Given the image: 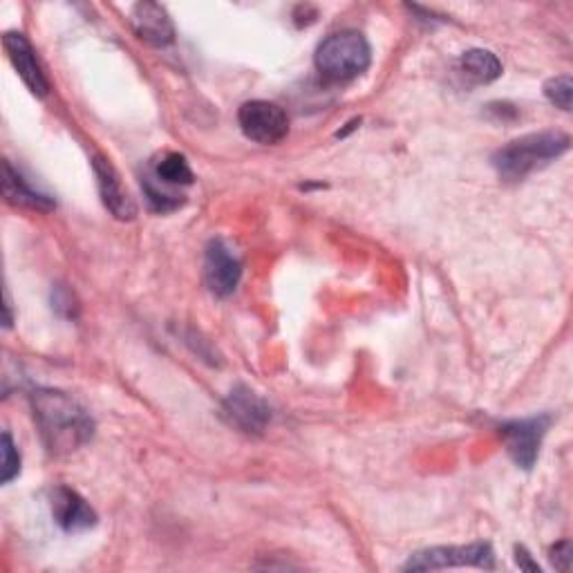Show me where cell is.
Returning <instances> with one entry per match:
<instances>
[{
	"label": "cell",
	"mask_w": 573,
	"mask_h": 573,
	"mask_svg": "<svg viewBox=\"0 0 573 573\" xmlns=\"http://www.w3.org/2000/svg\"><path fill=\"white\" fill-rule=\"evenodd\" d=\"M243 278V263L224 241L215 238L204 252V283L217 298L232 296Z\"/></svg>",
	"instance_id": "obj_8"
},
{
	"label": "cell",
	"mask_w": 573,
	"mask_h": 573,
	"mask_svg": "<svg viewBox=\"0 0 573 573\" xmlns=\"http://www.w3.org/2000/svg\"><path fill=\"white\" fill-rule=\"evenodd\" d=\"M569 146H571L569 135L560 131L531 133L502 146L491 162L504 182H522L533 171L564 155Z\"/></svg>",
	"instance_id": "obj_2"
},
{
	"label": "cell",
	"mask_w": 573,
	"mask_h": 573,
	"mask_svg": "<svg viewBox=\"0 0 573 573\" xmlns=\"http://www.w3.org/2000/svg\"><path fill=\"white\" fill-rule=\"evenodd\" d=\"M544 94H546V99H549L555 108L569 112V110H571V99H573V81H571V76L560 74V76L549 79V81L544 83Z\"/></svg>",
	"instance_id": "obj_16"
},
{
	"label": "cell",
	"mask_w": 573,
	"mask_h": 573,
	"mask_svg": "<svg viewBox=\"0 0 573 573\" xmlns=\"http://www.w3.org/2000/svg\"><path fill=\"white\" fill-rule=\"evenodd\" d=\"M144 193H146V199H149L151 208L157 211V213H171V211H175L184 204L182 195L162 191L153 180H144Z\"/></svg>",
	"instance_id": "obj_17"
},
{
	"label": "cell",
	"mask_w": 573,
	"mask_h": 573,
	"mask_svg": "<svg viewBox=\"0 0 573 573\" xmlns=\"http://www.w3.org/2000/svg\"><path fill=\"white\" fill-rule=\"evenodd\" d=\"M155 182L164 184V186H191L195 182V175L186 162L184 155L180 153H164L155 166Z\"/></svg>",
	"instance_id": "obj_14"
},
{
	"label": "cell",
	"mask_w": 573,
	"mask_h": 573,
	"mask_svg": "<svg viewBox=\"0 0 573 573\" xmlns=\"http://www.w3.org/2000/svg\"><path fill=\"white\" fill-rule=\"evenodd\" d=\"M131 23L135 34L155 48H166L175 41V25L160 3H137L131 12Z\"/></svg>",
	"instance_id": "obj_11"
},
{
	"label": "cell",
	"mask_w": 573,
	"mask_h": 573,
	"mask_svg": "<svg viewBox=\"0 0 573 573\" xmlns=\"http://www.w3.org/2000/svg\"><path fill=\"white\" fill-rule=\"evenodd\" d=\"M551 426L549 415H538L529 419H513L502 426V437L507 443V450L511 454V460L524 469L531 471L538 462L540 446Z\"/></svg>",
	"instance_id": "obj_7"
},
{
	"label": "cell",
	"mask_w": 573,
	"mask_h": 573,
	"mask_svg": "<svg viewBox=\"0 0 573 573\" xmlns=\"http://www.w3.org/2000/svg\"><path fill=\"white\" fill-rule=\"evenodd\" d=\"M551 562L560 571H569L571 566V544L564 540L551 549Z\"/></svg>",
	"instance_id": "obj_20"
},
{
	"label": "cell",
	"mask_w": 573,
	"mask_h": 573,
	"mask_svg": "<svg viewBox=\"0 0 573 573\" xmlns=\"http://www.w3.org/2000/svg\"><path fill=\"white\" fill-rule=\"evenodd\" d=\"M21 473V452L10 432H3V484H10Z\"/></svg>",
	"instance_id": "obj_18"
},
{
	"label": "cell",
	"mask_w": 573,
	"mask_h": 573,
	"mask_svg": "<svg viewBox=\"0 0 573 573\" xmlns=\"http://www.w3.org/2000/svg\"><path fill=\"white\" fill-rule=\"evenodd\" d=\"M92 171L96 177V188L101 195L103 206L112 213V217H117L122 222H131L137 215V206L126 191L117 168H114L105 157H94L92 160Z\"/></svg>",
	"instance_id": "obj_9"
},
{
	"label": "cell",
	"mask_w": 573,
	"mask_h": 573,
	"mask_svg": "<svg viewBox=\"0 0 573 573\" xmlns=\"http://www.w3.org/2000/svg\"><path fill=\"white\" fill-rule=\"evenodd\" d=\"M3 193H6L8 202L14 204V206H23V208H32V211H45V213L57 208V202L50 195L30 186L28 180L8 160L3 162Z\"/></svg>",
	"instance_id": "obj_13"
},
{
	"label": "cell",
	"mask_w": 573,
	"mask_h": 573,
	"mask_svg": "<svg viewBox=\"0 0 573 573\" xmlns=\"http://www.w3.org/2000/svg\"><path fill=\"white\" fill-rule=\"evenodd\" d=\"M52 515L68 533H81L96 524L94 509L76 491L65 487L52 491Z\"/></svg>",
	"instance_id": "obj_12"
},
{
	"label": "cell",
	"mask_w": 573,
	"mask_h": 573,
	"mask_svg": "<svg viewBox=\"0 0 573 573\" xmlns=\"http://www.w3.org/2000/svg\"><path fill=\"white\" fill-rule=\"evenodd\" d=\"M238 124L247 140L263 146L280 144L289 133L287 112L278 103L263 101V99L247 101L241 105Z\"/></svg>",
	"instance_id": "obj_4"
},
{
	"label": "cell",
	"mask_w": 573,
	"mask_h": 573,
	"mask_svg": "<svg viewBox=\"0 0 573 573\" xmlns=\"http://www.w3.org/2000/svg\"><path fill=\"white\" fill-rule=\"evenodd\" d=\"M450 566L495 569V553L487 542H475L469 546H432L410 555L403 571H432Z\"/></svg>",
	"instance_id": "obj_5"
},
{
	"label": "cell",
	"mask_w": 573,
	"mask_h": 573,
	"mask_svg": "<svg viewBox=\"0 0 573 573\" xmlns=\"http://www.w3.org/2000/svg\"><path fill=\"white\" fill-rule=\"evenodd\" d=\"M316 68L329 81H352L370 68L372 50L361 32L329 34L316 48Z\"/></svg>",
	"instance_id": "obj_3"
},
{
	"label": "cell",
	"mask_w": 573,
	"mask_h": 573,
	"mask_svg": "<svg viewBox=\"0 0 573 573\" xmlns=\"http://www.w3.org/2000/svg\"><path fill=\"white\" fill-rule=\"evenodd\" d=\"M3 48H6L10 63L14 65V70L23 79V83L30 88V92L37 96H45L50 90V83H48L43 68L37 59V52H34L32 43L25 39V34L8 32L3 37Z\"/></svg>",
	"instance_id": "obj_10"
},
{
	"label": "cell",
	"mask_w": 573,
	"mask_h": 573,
	"mask_svg": "<svg viewBox=\"0 0 573 573\" xmlns=\"http://www.w3.org/2000/svg\"><path fill=\"white\" fill-rule=\"evenodd\" d=\"M6 327H12V300H10V291H6Z\"/></svg>",
	"instance_id": "obj_22"
},
{
	"label": "cell",
	"mask_w": 573,
	"mask_h": 573,
	"mask_svg": "<svg viewBox=\"0 0 573 573\" xmlns=\"http://www.w3.org/2000/svg\"><path fill=\"white\" fill-rule=\"evenodd\" d=\"M222 419L245 434H263L272 421V408L252 388L236 386L222 403Z\"/></svg>",
	"instance_id": "obj_6"
},
{
	"label": "cell",
	"mask_w": 573,
	"mask_h": 573,
	"mask_svg": "<svg viewBox=\"0 0 573 573\" xmlns=\"http://www.w3.org/2000/svg\"><path fill=\"white\" fill-rule=\"evenodd\" d=\"M32 412L41 439L52 454H68L85 446L94 434V421L72 397L61 390L39 388L32 392Z\"/></svg>",
	"instance_id": "obj_1"
},
{
	"label": "cell",
	"mask_w": 573,
	"mask_h": 573,
	"mask_svg": "<svg viewBox=\"0 0 573 573\" xmlns=\"http://www.w3.org/2000/svg\"><path fill=\"white\" fill-rule=\"evenodd\" d=\"M52 309L61 316V318H70L74 320L79 316V300L74 296V291H70L68 287L63 285H57L52 289Z\"/></svg>",
	"instance_id": "obj_19"
},
{
	"label": "cell",
	"mask_w": 573,
	"mask_h": 573,
	"mask_svg": "<svg viewBox=\"0 0 573 573\" xmlns=\"http://www.w3.org/2000/svg\"><path fill=\"white\" fill-rule=\"evenodd\" d=\"M515 560L520 564V569H526V571H538L540 573V566L531 560V553L524 549V546H518L515 549Z\"/></svg>",
	"instance_id": "obj_21"
},
{
	"label": "cell",
	"mask_w": 573,
	"mask_h": 573,
	"mask_svg": "<svg viewBox=\"0 0 573 573\" xmlns=\"http://www.w3.org/2000/svg\"><path fill=\"white\" fill-rule=\"evenodd\" d=\"M462 70L478 83H491L502 76V61L491 50H469L462 57Z\"/></svg>",
	"instance_id": "obj_15"
}]
</instances>
